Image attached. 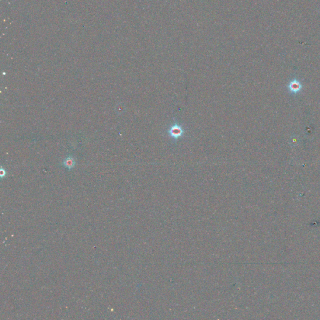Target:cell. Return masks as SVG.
<instances>
[{
	"label": "cell",
	"mask_w": 320,
	"mask_h": 320,
	"mask_svg": "<svg viewBox=\"0 0 320 320\" xmlns=\"http://www.w3.org/2000/svg\"><path fill=\"white\" fill-rule=\"evenodd\" d=\"M61 165L69 171H72L76 165L75 158L72 155H69L63 159V161L61 163Z\"/></svg>",
	"instance_id": "cell-1"
}]
</instances>
